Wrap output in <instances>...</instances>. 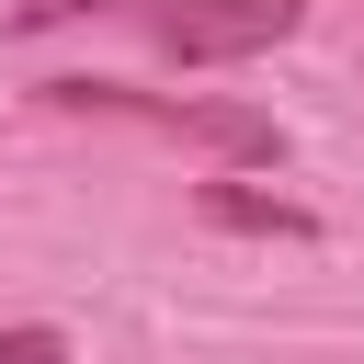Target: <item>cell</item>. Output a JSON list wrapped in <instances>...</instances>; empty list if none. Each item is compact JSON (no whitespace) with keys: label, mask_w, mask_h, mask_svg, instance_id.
Listing matches in <instances>:
<instances>
[{"label":"cell","mask_w":364,"mask_h":364,"mask_svg":"<svg viewBox=\"0 0 364 364\" xmlns=\"http://www.w3.org/2000/svg\"><path fill=\"white\" fill-rule=\"evenodd\" d=\"M46 23H136L171 68H239L284 34H307V0H23V11H0V34H46Z\"/></svg>","instance_id":"1"},{"label":"cell","mask_w":364,"mask_h":364,"mask_svg":"<svg viewBox=\"0 0 364 364\" xmlns=\"http://www.w3.org/2000/svg\"><path fill=\"white\" fill-rule=\"evenodd\" d=\"M34 102H57V114H136V125H159V136H193V148H216V159H284V125H273V114H250V102H205V91H125V80H46Z\"/></svg>","instance_id":"2"},{"label":"cell","mask_w":364,"mask_h":364,"mask_svg":"<svg viewBox=\"0 0 364 364\" xmlns=\"http://www.w3.org/2000/svg\"><path fill=\"white\" fill-rule=\"evenodd\" d=\"M193 205H205V228H239V239H318V216H307V205L250 193V182H205Z\"/></svg>","instance_id":"3"},{"label":"cell","mask_w":364,"mask_h":364,"mask_svg":"<svg viewBox=\"0 0 364 364\" xmlns=\"http://www.w3.org/2000/svg\"><path fill=\"white\" fill-rule=\"evenodd\" d=\"M0 364H68V330L23 318V330H0Z\"/></svg>","instance_id":"4"}]
</instances>
